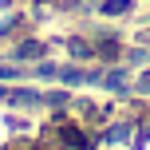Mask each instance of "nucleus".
<instances>
[{
  "instance_id": "f257e3e1",
  "label": "nucleus",
  "mask_w": 150,
  "mask_h": 150,
  "mask_svg": "<svg viewBox=\"0 0 150 150\" xmlns=\"http://www.w3.org/2000/svg\"><path fill=\"white\" fill-rule=\"evenodd\" d=\"M138 150H150V138H146V142H142V146H138Z\"/></svg>"
}]
</instances>
